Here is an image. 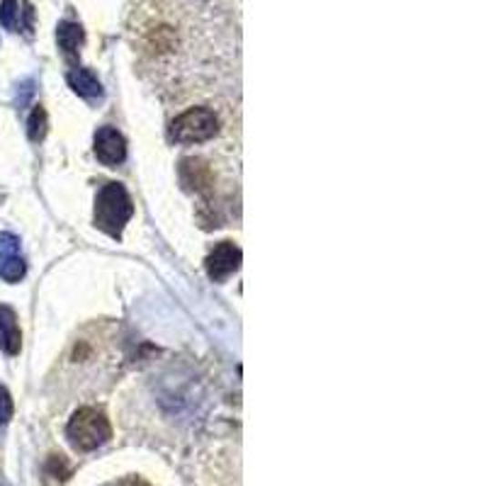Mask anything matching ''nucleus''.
<instances>
[{
  "instance_id": "5",
  "label": "nucleus",
  "mask_w": 486,
  "mask_h": 486,
  "mask_svg": "<svg viewBox=\"0 0 486 486\" xmlns=\"http://www.w3.org/2000/svg\"><path fill=\"white\" fill-rule=\"evenodd\" d=\"M96 156L103 166H119L127 158L125 137L115 127H100L96 134Z\"/></svg>"
},
{
  "instance_id": "10",
  "label": "nucleus",
  "mask_w": 486,
  "mask_h": 486,
  "mask_svg": "<svg viewBox=\"0 0 486 486\" xmlns=\"http://www.w3.org/2000/svg\"><path fill=\"white\" fill-rule=\"evenodd\" d=\"M20 256V241L13 234H0V260Z\"/></svg>"
},
{
  "instance_id": "4",
  "label": "nucleus",
  "mask_w": 486,
  "mask_h": 486,
  "mask_svg": "<svg viewBox=\"0 0 486 486\" xmlns=\"http://www.w3.org/2000/svg\"><path fill=\"white\" fill-rule=\"evenodd\" d=\"M241 266V248L231 241H221L214 246V251L207 258V275L214 282H224Z\"/></svg>"
},
{
  "instance_id": "3",
  "label": "nucleus",
  "mask_w": 486,
  "mask_h": 486,
  "mask_svg": "<svg viewBox=\"0 0 486 486\" xmlns=\"http://www.w3.org/2000/svg\"><path fill=\"white\" fill-rule=\"evenodd\" d=\"M219 132V117L209 107H190L170 125V139L177 144H205Z\"/></svg>"
},
{
  "instance_id": "9",
  "label": "nucleus",
  "mask_w": 486,
  "mask_h": 486,
  "mask_svg": "<svg viewBox=\"0 0 486 486\" xmlns=\"http://www.w3.org/2000/svg\"><path fill=\"white\" fill-rule=\"evenodd\" d=\"M46 134V112L45 107H35L30 117V139L42 141Z\"/></svg>"
},
{
  "instance_id": "2",
  "label": "nucleus",
  "mask_w": 486,
  "mask_h": 486,
  "mask_svg": "<svg viewBox=\"0 0 486 486\" xmlns=\"http://www.w3.org/2000/svg\"><path fill=\"white\" fill-rule=\"evenodd\" d=\"M68 440L76 450H96L112 438V426L103 411H97L93 406H83L74 413V419L68 420Z\"/></svg>"
},
{
  "instance_id": "7",
  "label": "nucleus",
  "mask_w": 486,
  "mask_h": 486,
  "mask_svg": "<svg viewBox=\"0 0 486 486\" xmlns=\"http://www.w3.org/2000/svg\"><path fill=\"white\" fill-rule=\"evenodd\" d=\"M68 83H71V88L83 97H100V93H103L96 76L90 74V71H83V68H78V71L68 76Z\"/></svg>"
},
{
  "instance_id": "11",
  "label": "nucleus",
  "mask_w": 486,
  "mask_h": 486,
  "mask_svg": "<svg viewBox=\"0 0 486 486\" xmlns=\"http://www.w3.org/2000/svg\"><path fill=\"white\" fill-rule=\"evenodd\" d=\"M13 397L5 387H0V426H5L10 419H13Z\"/></svg>"
},
{
  "instance_id": "14",
  "label": "nucleus",
  "mask_w": 486,
  "mask_h": 486,
  "mask_svg": "<svg viewBox=\"0 0 486 486\" xmlns=\"http://www.w3.org/2000/svg\"><path fill=\"white\" fill-rule=\"evenodd\" d=\"M112 486H148V484H147V481H144V479L127 477V479H122L119 484H112Z\"/></svg>"
},
{
  "instance_id": "13",
  "label": "nucleus",
  "mask_w": 486,
  "mask_h": 486,
  "mask_svg": "<svg viewBox=\"0 0 486 486\" xmlns=\"http://www.w3.org/2000/svg\"><path fill=\"white\" fill-rule=\"evenodd\" d=\"M13 17H15V0H5L3 10H0V20L5 27H13Z\"/></svg>"
},
{
  "instance_id": "1",
  "label": "nucleus",
  "mask_w": 486,
  "mask_h": 486,
  "mask_svg": "<svg viewBox=\"0 0 486 486\" xmlns=\"http://www.w3.org/2000/svg\"><path fill=\"white\" fill-rule=\"evenodd\" d=\"M134 214V205L125 185L107 183L97 192L96 199V227L103 228L112 238H119L122 228Z\"/></svg>"
},
{
  "instance_id": "12",
  "label": "nucleus",
  "mask_w": 486,
  "mask_h": 486,
  "mask_svg": "<svg viewBox=\"0 0 486 486\" xmlns=\"http://www.w3.org/2000/svg\"><path fill=\"white\" fill-rule=\"evenodd\" d=\"M81 42V32H78V27H64L61 30V45H64V49L66 52H74V46Z\"/></svg>"
},
{
  "instance_id": "8",
  "label": "nucleus",
  "mask_w": 486,
  "mask_h": 486,
  "mask_svg": "<svg viewBox=\"0 0 486 486\" xmlns=\"http://www.w3.org/2000/svg\"><path fill=\"white\" fill-rule=\"evenodd\" d=\"M0 278L5 282H20L25 278V260L20 256L0 260Z\"/></svg>"
},
{
  "instance_id": "6",
  "label": "nucleus",
  "mask_w": 486,
  "mask_h": 486,
  "mask_svg": "<svg viewBox=\"0 0 486 486\" xmlns=\"http://www.w3.org/2000/svg\"><path fill=\"white\" fill-rule=\"evenodd\" d=\"M0 348L8 355H17L23 348V333L17 326L15 311L0 304Z\"/></svg>"
}]
</instances>
